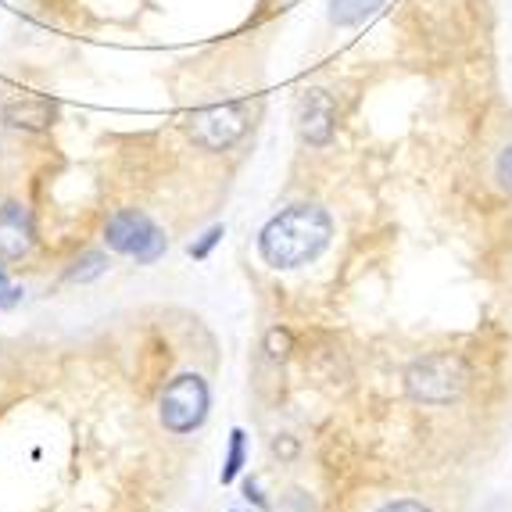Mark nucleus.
<instances>
[{
  "instance_id": "1",
  "label": "nucleus",
  "mask_w": 512,
  "mask_h": 512,
  "mask_svg": "<svg viewBox=\"0 0 512 512\" xmlns=\"http://www.w3.org/2000/svg\"><path fill=\"white\" fill-rule=\"evenodd\" d=\"M333 237V219L319 205H291L265 222L258 233V251L273 269H301L326 251Z\"/></svg>"
},
{
  "instance_id": "2",
  "label": "nucleus",
  "mask_w": 512,
  "mask_h": 512,
  "mask_svg": "<svg viewBox=\"0 0 512 512\" xmlns=\"http://www.w3.org/2000/svg\"><path fill=\"white\" fill-rule=\"evenodd\" d=\"M104 240H108L111 251H119L126 258H137L140 265H151L165 255L169 240H165L162 226L151 219V215L137 212V208H122L108 219L104 226Z\"/></svg>"
},
{
  "instance_id": "3",
  "label": "nucleus",
  "mask_w": 512,
  "mask_h": 512,
  "mask_svg": "<svg viewBox=\"0 0 512 512\" xmlns=\"http://www.w3.org/2000/svg\"><path fill=\"white\" fill-rule=\"evenodd\" d=\"M405 387L423 405H452L466 391V366H462V359L448 355V351L427 355V359H419L409 369Z\"/></svg>"
},
{
  "instance_id": "4",
  "label": "nucleus",
  "mask_w": 512,
  "mask_h": 512,
  "mask_svg": "<svg viewBox=\"0 0 512 512\" xmlns=\"http://www.w3.org/2000/svg\"><path fill=\"white\" fill-rule=\"evenodd\" d=\"M251 126V111L244 101H222L197 108L187 115V137L205 151H226L237 144Z\"/></svg>"
},
{
  "instance_id": "5",
  "label": "nucleus",
  "mask_w": 512,
  "mask_h": 512,
  "mask_svg": "<svg viewBox=\"0 0 512 512\" xmlns=\"http://www.w3.org/2000/svg\"><path fill=\"white\" fill-rule=\"evenodd\" d=\"M162 427L172 434H190L205 423L208 416V384L197 373H183L176 376L162 394Z\"/></svg>"
},
{
  "instance_id": "6",
  "label": "nucleus",
  "mask_w": 512,
  "mask_h": 512,
  "mask_svg": "<svg viewBox=\"0 0 512 512\" xmlns=\"http://www.w3.org/2000/svg\"><path fill=\"white\" fill-rule=\"evenodd\" d=\"M294 122H298L305 144L326 147L337 133V104L326 90H305L298 97V108H294Z\"/></svg>"
},
{
  "instance_id": "7",
  "label": "nucleus",
  "mask_w": 512,
  "mask_h": 512,
  "mask_svg": "<svg viewBox=\"0 0 512 512\" xmlns=\"http://www.w3.org/2000/svg\"><path fill=\"white\" fill-rule=\"evenodd\" d=\"M0 119L11 129H26V133H47L58 122V104L36 94H0Z\"/></svg>"
},
{
  "instance_id": "8",
  "label": "nucleus",
  "mask_w": 512,
  "mask_h": 512,
  "mask_svg": "<svg viewBox=\"0 0 512 512\" xmlns=\"http://www.w3.org/2000/svg\"><path fill=\"white\" fill-rule=\"evenodd\" d=\"M33 215L26 205L18 201H4L0 205V258L4 262H15V258H26L33 251Z\"/></svg>"
},
{
  "instance_id": "9",
  "label": "nucleus",
  "mask_w": 512,
  "mask_h": 512,
  "mask_svg": "<svg viewBox=\"0 0 512 512\" xmlns=\"http://www.w3.org/2000/svg\"><path fill=\"white\" fill-rule=\"evenodd\" d=\"M384 8V0H330V22L341 29H355Z\"/></svg>"
},
{
  "instance_id": "10",
  "label": "nucleus",
  "mask_w": 512,
  "mask_h": 512,
  "mask_svg": "<svg viewBox=\"0 0 512 512\" xmlns=\"http://www.w3.org/2000/svg\"><path fill=\"white\" fill-rule=\"evenodd\" d=\"M244 466V430H233L230 434V455H226V466H222V484H233Z\"/></svg>"
},
{
  "instance_id": "11",
  "label": "nucleus",
  "mask_w": 512,
  "mask_h": 512,
  "mask_svg": "<svg viewBox=\"0 0 512 512\" xmlns=\"http://www.w3.org/2000/svg\"><path fill=\"white\" fill-rule=\"evenodd\" d=\"M104 269H108V258H104L101 251H90V255H83V258L76 262V269L69 273V280L86 283V280H94V276H101Z\"/></svg>"
},
{
  "instance_id": "12",
  "label": "nucleus",
  "mask_w": 512,
  "mask_h": 512,
  "mask_svg": "<svg viewBox=\"0 0 512 512\" xmlns=\"http://www.w3.org/2000/svg\"><path fill=\"white\" fill-rule=\"evenodd\" d=\"M22 294L26 291H22V287L8 276V269L0 265V308H15L18 301H22Z\"/></svg>"
},
{
  "instance_id": "13",
  "label": "nucleus",
  "mask_w": 512,
  "mask_h": 512,
  "mask_svg": "<svg viewBox=\"0 0 512 512\" xmlns=\"http://www.w3.org/2000/svg\"><path fill=\"white\" fill-rule=\"evenodd\" d=\"M495 180H498V187H502L505 194L512 197V144L505 147L502 154H498V162H495Z\"/></svg>"
},
{
  "instance_id": "14",
  "label": "nucleus",
  "mask_w": 512,
  "mask_h": 512,
  "mask_svg": "<svg viewBox=\"0 0 512 512\" xmlns=\"http://www.w3.org/2000/svg\"><path fill=\"white\" fill-rule=\"evenodd\" d=\"M222 233H226V230H222V226H212V230H208L205 237L197 240V244H190V255H194V258H208V251H212L215 244H219Z\"/></svg>"
},
{
  "instance_id": "15",
  "label": "nucleus",
  "mask_w": 512,
  "mask_h": 512,
  "mask_svg": "<svg viewBox=\"0 0 512 512\" xmlns=\"http://www.w3.org/2000/svg\"><path fill=\"white\" fill-rule=\"evenodd\" d=\"M269 348H273V359H283V355H287V348H291V333L273 330V333H269Z\"/></svg>"
},
{
  "instance_id": "16",
  "label": "nucleus",
  "mask_w": 512,
  "mask_h": 512,
  "mask_svg": "<svg viewBox=\"0 0 512 512\" xmlns=\"http://www.w3.org/2000/svg\"><path fill=\"white\" fill-rule=\"evenodd\" d=\"M380 512H430L423 502H412V498H402V502H391V505H384Z\"/></svg>"
}]
</instances>
